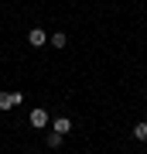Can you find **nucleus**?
I'll list each match as a JSON object with an SVG mask.
<instances>
[{
  "mask_svg": "<svg viewBox=\"0 0 147 154\" xmlns=\"http://www.w3.org/2000/svg\"><path fill=\"white\" fill-rule=\"evenodd\" d=\"M27 120H31L34 130H44V127H48V113H44V110H31V116H27Z\"/></svg>",
  "mask_w": 147,
  "mask_h": 154,
  "instance_id": "f257e3e1",
  "label": "nucleus"
},
{
  "mask_svg": "<svg viewBox=\"0 0 147 154\" xmlns=\"http://www.w3.org/2000/svg\"><path fill=\"white\" fill-rule=\"evenodd\" d=\"M51 130H55V134H62V137H65V134L72 130V120H69V116H55V120H51Z\"/></svg>",
  "mask_w": 147,
  "mask_h": 154,
  "instance_id": "f03ea898",
  "label": "nucleus"
},
{
  "mask_svg": "<svg viewBox=\"0 0 147 154\" xmlns=\"http://www.w3.org/2000/svg\"><path fill=\"white\" fill-rule=\"evenodd\" d=\"M21 93H0V110H11V106H17V103H21Z\"/></svg>",
  "mask_w": 147,
  "mask_h": 154,
  "instance_id": "7ed1b4c3",
  "label": "nucleus"
},
{
  "mask_svg": "<svg viewBox=\"0 0 147 154\" xmlns=\"http://www.w3.org/2000/svg\"><path fill=\"white\" fill-rule=\"evenodd\" d=\"M27 41H31V45H34V48H41V45H44V41H48V38H44V31H41V28H34L31 34H27Z\"/></svg>",
  "mask_w": 147,
  "mask_h": 154,
  "instance_id": "20e7f679",
  "label": "nucleus"
},
{
  "mask_svg": "<svg viewBox=\"0 0 147 154\" xmlns=\"http://www.w3.org/2000/svg\"><path fill=\"white\" fill-rule=\"evenodd\" d=\"M133 140H147V123H137L133 127Z\"/></svg>",
  "mask_w": 147,
  "mask_h": 154,
  "instance_id": "39448f33",
  "label": "nucleus"
},
{
  "mask_svg": "<svg viewBox=\"0 0 147 154\" xmlns=\"http://www.w3.org/2000/svg\"><path fill=\"white\" fill-rule=\"evenodd\" d=\"M44 144H48V147H58V144H62V134H55V130H51L48 137H44Z\"/></svg>",
  "mask_w": 147,
  "mask_h": 154,
  "instance_id": "423d86ee",
  "label": "nucleus"
},
{
  "mask_svg": "<svg viewBox=\"0 0 147 154\" xmlns=\"http://www.w3.org/2000/svg\"><path fill=\"white\" fill-rule=\"evenodd\" d=\"M51 45H55V48H65V34L55 31V34H51Z\"/></svg>",
  "mask_w": 147,
  "mask_h": 154,
  "instance_id": "0eeeda50",
  "label": "nucleus"
}]
</instances>
